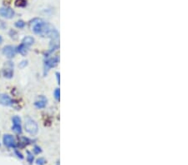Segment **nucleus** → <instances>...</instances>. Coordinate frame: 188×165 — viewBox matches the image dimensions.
Here are the masks:
<instances>
[{"label": "nucleus", "instance_id": "obj_6", "mask_svg": "<svg viewBox=\"0 0 188 165\" xmlns=\"http://www.w3.org/2000/svg\"><path fill=\"white\" fill-rule=\"evenodd\" d=\"M3 141H4V144L5 146H7L8 148H13L16 145V142H15L14 138L10 134H5L4 136V138H3Z\"/></svg>", "mask_w": 188, "mask_h": 165}, {"label": "nucleus", "instance_id": "obj_10", "mask_svg": "<svg viewBox=\"0 0 188 165\" xmlns=\"http://www.w3.org/2000/svg\"><path fill=\"white\" fill-rule=\"evenodd\" d=\"M13 65H10V67L9 68H6L5 69H4V77H6V78H12L13 74Z\"/></svg>", "mask_w": 188, "mask_h": 165}, {"label": "nucleus", "instance_id": "obj_7", "mask_svg": "<svg viewBox=\"0 0 188 165\" xmlns=\"http://www.w3.org/2000/svg\"><path fill=\"white\" fill-rule=\"evenodd\" d=\"M46 105H47V98L43 95L38 97L37 99L34 102V106L37 109H44V108H45Z\"/></svg>", "mask_w": 188, "mask_h": 165}, {"label": "nucleus", "instance_id": "obj_22", "mask_svg": "<svg viewBox=\"0 0 188 165\" xmlns=\"http://www.w3.org/2000/svg\"><path fill=\"white\" fill-rule=\"evenodd\" d=\"M15 153H16V154H17V155H18V157L20 158H23V156H22V154H21L20 153H19L18 151H16Z\"/></svg>", "mask_w": 188, "mask_h": 165}, {"label": "nucleus", "instance_id": "obj_16", "mask_svg": "<svg viewBox=\"0 0 188 165\" xmlns=\"http://www.w3.org/2000/svg\"><path fill=\"white\" fill-rule=\"evenodd\" d=\"M28 153V156H27V160L29 162V164H32L33 162V155L30 152H27Z\"/></svg>", "mask_w": 188, "mask_h": 165}, {"label": "nucleus", "instance_id": "obj_14", "mask_svg": "<svg viewBox=\"0 0 188 165\" xmlns=\"http://www.w3.org/2000/svg\"><path fill=\"white\" fill-rule=\"evenodd\" d=\"M15 27L18 28H23L25 27V23L23 20H19L15 23Z\"/></svg>", "mask_w": 188, "mask_h": 165}, {"label": "nucleus", "instance_id": "obj_2", "mask_svg": "<svg viewBox=\"0 0 188 165\" xmlns=\"http://www.w3.org/2000/svg\"><path fill=\"white\" fill-rule=\"evenodd\" d=\"M25 128L26 132L29 133L30 135H33V136L35 135L39 131V127H38L37 123L30 118H27L25 119Z\"/></svg>", "mask_w": 188, "mask_h": 165}, {"label": "nucleus", "instance_id": "obj_12", "mask_svg": "<svg viewBox=\"0 0 188 165\" xmlns=\"http://www.w3.org/2000/svg\"><path fill=\"white\" fill-rule=\"evenodd\" d=\"M15 5L17 7H25L27 5V1L26 0H16Z\"/></svg>", "mask_w": 188, "mask_h": 165}, {"label": "nucleus", "instance_id": "obj_18", "mask_svg": "<svg viewBox=\"0 0 188 165\" xmlns=\"http://www.w3.org/2000/svg\"><path fill=\"white\" fill-rule=\"evenodd\" d=\"M36 164L38 165H44L46 164V161H45V159L44 158H38L37 160H36Z\"/></svg>", "mask_w": 188, "mask_h": 165}, {"label": "nucleus", "instance_id": "obj_15", "mask_svg": "<svg viewBox=\"0 0 188 165\" xmlns=\"http://www.w3.org/2000/svg\"><path fill=\"white\" fill-rule=\"evenodd\" d=\"M13 125H21V118L19 116H14L13 118Z\"/></svg>", "mask_w": 188, "mask_h": 165}, {"label": "nucleus", "instance_id": "obj_4", "mask_svg": "<svg viewBox=\"0 0 188 165\" xmlns=\"http://www.w3.org/2000/svg\"><path fill=\"white\" fill-rule=\"evenodd\" d=\"M14 14H15L14 11L11 8H8V7H2V8H0V16H2L3 18L10 19V18H13Z\"/></svg>", "mask_w": 188, "mask_h": 165}, {"label": "nucleus", "instance_id": "obj_1", "mask_svg": "<svg viewBox=\"0 0 188 165\" xmlns=\"http://www.w3.org/2000/svg\"><path fill=\"white\" fill-rule=\"evenodd\" d=\"M30 26L34 33L42 37L51 38L56 32H58L52 25L46 23L40 18H34L30 21Z\"/></svg>", "mask_w": 188, "mask_h": 165}, {"label": "nucleus", "instance_id": "obj_5", "mask_svg": "<svg viewBox=\"0 0 188 165\" xmlns=\"http://www.w3.org/2000/svg\"><path fill=\"white\" fill-rule=\"evenodd\" d=\"M17 49L15 48V47L13 46H11V45H8V46H5L3 49V53H4L5 56L8 58H13V57L15 56L16 54Z\"/></svg>", "mask_w": 188, "mask_h": 165}, {"label": "nucleus", "instance_id": "obj_19", "mask_svg": "<svg viewBox=\"0 0 188 165\" xmlns=\"http://www.w3.org/2000/svg\"><path fill=\"white\" fill-rule=\"evenodd\" d=\"M7 28V24L3 20H0V29H5Z\"/></svg>", "mask_w": 188, "mask_h": 165}, {"label": "nucleus", "instance_id": "obj_13", "mask_svg": "<svg viewBox=\"0 0 188 165\" xmlns=\"http://www.w3.org/2000/svg\"><path fill=\"white\" fill-rule=\"evenodd\" d=\"M13 130L16 133H22V126L21 125H13Z\"/></svg>", "mask_w": 188, "mask_h": 165}, {"label": "nucleus", "instance_id": "obj_17", "mask_svg": "<svg viewBox=\"0 0 188 165\" xmlns=\"http://www.w3.org/2000/svg\"><path fill=\"white\" fill-rule=\"evenodd\" d=\"M54 98L57 99V100H59V98H60V90L59 89H56L54 92Z\"/></svg>", "mask_w": 188, "mask_h": 165}, {"label": "nucleus", "instance_id": "obj_9", "mask_svg": "<svg viewBox=\"0 0 188 165\" xmlns=\"http://www.w3.org/2000/svg\"><path fill=\"white\" fill-rule=\"evenodd\" d=\"M33 43H34V38H33V37L30 36L25 37V38H24L23 41H22V44L25 46H26L27 48H29L31 45H33Z\"/></svg>", "mask_w": 188, "mask_h": 165}, {"label": "nucleus", "instance_id": "obj_11", "mask_svg": "<svg viewBox=\"0 0 188 165\" xmlns=\"http://www.w3.org/2000/svg\"><path fill=\"white\" fill-rule=\"evenodd\" d=\"M28 48H27V47L25 46L23 44H21L18 47V50H17V51L19 53H21L22 55H25V54L28 53Z\"/></svg>", "mask_w": 188, "mask_h": 165}, {"label": "nucleus", "instance_id": "obj_23", "mask_svg": "<svg viewBox=\"0 0 188 165\" xmlns=\"http://www.w3.org/2000/svg\"><path fill=\"white\" fill-rule=\"evenodd\" d=\"M56 77H57L58 84H59V73H56Z\"/></svg>", "mask_w": 188, "mask_h": 165}, {"label": "nucleus", "instance_id": "obj_24", "mask_svg": "<svg viewBox=\"0 0 188 165\" xmlns=\"http://www.w3.org/2000/svg\"><path fill=\"white\" fill-rule=\"evenodd\" d=\"M2 42H3V38H2V37L0 36V44H1Z\"/></svg>", "mask_w": 188, "mask_h": 165}, {"label": "nucleus", "instance_id": "obj_20", "mask_svg": "<svg viewBox=\"0 0 188 165\" xmlns=\"http://www.w3.org/2000/svg\"><path fill=\"white\" fill-rule=\"evenodd\" d=\"M33 151H34V153L38 154V153H39L41 152V149L39 147H38V146H35L34 147V149H33Z\"/></svg>", "mask_w": 188, "mask_h": 165}, {"label": "nucleus", "instance_id": "obj_3", "mask_svg": "<svg viewBox=\"0 0 188 165\" xmlns=\"http://www.w3.org/2000/svg\"><path fill=\"white\" fill-rule=\"evenodd\" d=\"M59 61V58L58 56L52 57V58H49L45 62V74H46L47 73L49 72V69H51L52 68H54L56 65L58 64Z\"/></svg>", "mask_w": 188, "mask_h": 165}, {"label": "nucleus", "instance_id": "obj_8", "mask_svg": "<svg viewBox=\"0 0 188 165\" xmlns=\"http://www.w3.org/2000/svg\"><path fill=\"white\" fill-rule=\"evenodd\" d=\"M0 104L4 106H12L13 104V101L8 95L2 94L0 96Z\"/></svg>", "mask_w": 188, "mask_h": 165}, {"label": "nucleus", "instance_id": "obj_21", "mask_svg": "<svg viewBox=\"0 0 188 165\" xmlns=\"http://www.w3.org/2000/svg\"><path fill=\"white\" fill-rule=\"evenodd\" d=\"M25 65H27V61H23V62H22V64H20V67H22V68H23Z\"/></svg>", "mask_w": 188, "mask_h": 165}]
</instances>
